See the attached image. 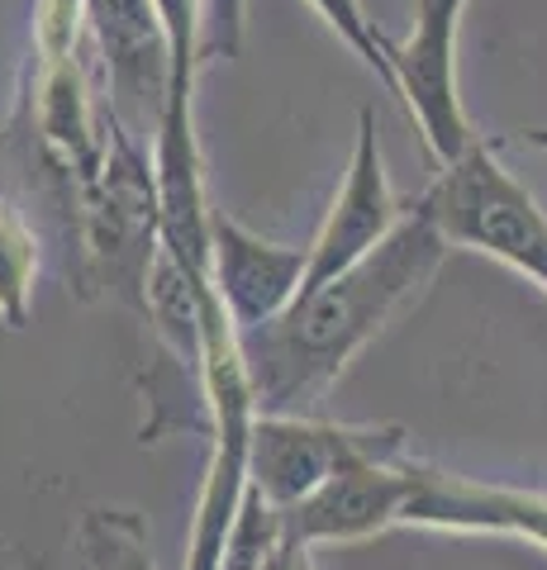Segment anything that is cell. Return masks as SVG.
I'll list each match as a JSON object with an SVG mask.
<instances>
[{"mask_svg":"<svg viewBox=\"0 0 547 570\" xmlns=\"http://www.w3.org/2000/svg\"><path fill=\"white\" fill-rule=\"evenodd\" d=\"M452 253L419 200L381 247L348 272L300 291L272 324L238 333L257 414H310L358 356Z\"/></svg>","mask_w":547,"mask_h":570,"instance_id":"obj_1","label":"cell"},{"mask_svg":"<svg viewBox=\"0 0 547 570\" xmlns=\"http://www.w3.org/2000/svg\"><path fill=\"white\" fill-rule=\"evenodd\" d=\"M448 247H471L505 262L547 295V214L515 176L500 167L496 142L476 138L471 148L438 171V181L419 195Z\"/></svg>","mask_w":547,"mask_h":570,"instance_id":"obj_2","label":"cell"},{"mask_svg":"<svg viewBox=\"0 0 547 570\" xmlns=\"http://www.w3.org/2000/svg\"><path fill=\"white\" fill-rule=\"evenodd\" d=\"M404 428L395 423H329L314 414H257L248 448V490L276 513L320 490L352 461H400Z\"/></svg>","mask_w":547,"mask_h":570,"instance_id":"obj_3","label":"cell"},{"mask_svg":"<svg viewBox=\"0 0 547 570\" xmlns=\"http://www.w3.org/2000/svg\"><path fill=\"white\" fill-rule=\"evenodd\" d=\"M404 214H410V205L391 190V176H385V157L377 142V115H372V105H362L348 171H343L339 190H333V205L324 214L320 234L305 243V281H300V291H310V285L348 272L352 262H362L372 247H381L395 234Z\"/></svg>","mask_w":547,"mask_h":570,"instance_id":"obj_4","label":"cell"},{"mask_svg":"<svg viewBox=\"0 0 547 570\" xmlns=\"http://www.w3.org/2000/svg\"><path fill=\"white\" fill-rule=\"evenodd\" d=\"M81 24L91 52L100 58L105 86H110V110L138 138L163 115L172 48L157 14V0H81Z\"/></svg>","mask_w":547,"mask_h":570,"instance_id":"obj_5","label":"cell"},{"mask_svg":"<svg viewBox=\"0 0 547 570\" xmlns=\"http://www.w3.org/2000/svg\"><path fill=\"white\" fill-rule=\"evenodd\" d=\"M457 29H462L457 6H414L410 39L391 43L395 96L410 105L438 167L457 163L476 142L462 91H457Z\"/></svg>","mask_w":547,"mask_h":570,"instance_id":"obj_6","label":"cell"},{"mask_svg":"<svg viewBox=\"0 0 547 570\" xmlns=\"http://www.w3.org/2000/svg\"><path fill=\"white\" fill-rule=\"evenodd\" d=\"M400 528L429 532H496L547 551V494L490 485V480L438 471L429 461H410V494L400 509Z\"/></svg>","mask_w":547,"mask_h":570,"instance_id":"obj_7","label":"cell"},{"mask_svg":"<svg viewBox=\"0 0 547 570\" xmlns=\"http://www.w3.org/2000/svg\"><path fill=\"white\" fill-rule=\"evenodd\" d=\"M205 281L219 295L224 314L234 318L238 333H248L272 318L300 295L305 281V247L272 243L228 219L224 209L209 205V257H205Z\"/></svg>","mask_w":547,"mask_h":570,"instance_id":"obj_8","label":"cell"},{"mask_svg":"<svg viewBox=\"0 0 547 570\" xmlns=\"http://www.w3.org/2000/svg\"><path fill=\"white\" fill-rule=\"evenodd\" d=\"M410 461H352L333 471L320 490L281 513L295 542L329 547V542H367L385 528H400V509L410 494Z\"/></svg>","mask_w":547,"mask_h":570,"instance_id":"obj_9","label":"cell"},{"mask_svg":"<svg viewBox=\"0 0 547 570\" xmlns=\"http://www.w3.org/2000/svg\"><path fill=\"white\" fill-rule=\"evenodd\" d=\"M81 570H157L148 547V523L134 509L96 504L81 519Z\"/></svg>","mask_w":547,"mask_h":570,"instance_id":"obj_10","label":"cell"},{"mask_svg":"<svg viewBox=\"0 0 547 570\" xmlns=\"http://www.w3.org/2000/svg\"><path fill=\"white\" fill-rule=\"evenodd\" d=\"M33 276H39V238L20 209L0 200V324L14 333L33 314Z\"/></svg>","mask_w":547,"mask_h":570,"instance_id":"obj_11","label":"cell"},{"mask_svg":"<svg viewBox=\"0 0 547 570\" xmlns=\"http://www.w3.org/2000/svg\"><path fill=\"white\" fill-rule=\"evenodd\" d=\"M314 10H320V20L339 33V39L358 52V58L377 71V81L385 86V91H395L391 81V39L377 29V20L362 10V0H310Z\"/></svg>","mask_w":547,"mask_h":570,"instance_id":"obj_12","label":"cell"},{"mask_svg":"<svg viewBox=\"0 0 547 570\" xmlns=\"http://www.w3.org/2000/svg\"><path fill=\"white\" fill-rule=\"evenodd\" d=\"M248 29V0H205L201 14V62H234Z\"/></svg>","mask_w":547,"mask_h":570,"instance_id":"obj_13","label":"cell"},{"mask_svg":"<svg viewBox=\"0 0 547 570\" xmlns=\"http://www.w3.org/2000/svg\"><path fill=\"white\" fill-rule=\"evenodd\" d=\"M310 551H314V547L300 542V551H295V570H314V557H310Z\"/></svg>","mask_w":547,"mask_h":570,"instance_id":"obj_14","label":"cell"},{"mask_svg":"<svg viewBox=\"0 0 547 570\" xmlns=\"http://www.w3.org/2000/svg\"><path fill=\"white\" fill-rule=\"evenodd\" d=\"M524 142H534V148L547 153V129H524Z\"/></svg>","mask_w":547,"mask_h":570,"instance_id":"obj_15","label":"cell"},{"mask_svg":"<svg viewBox=\"0 0 547 570\" xmlns=\"http://www.w3.org/2000/svg\"><path fill=\"white\" fill-rule=\"evenodd\" d=\"M414 6H457V10H467V0H414Z\"/></svg>","mask_w":547,"mask_h":570,"instance_id":"obj_16","label":"cell"}]
</instances>
